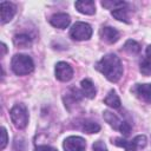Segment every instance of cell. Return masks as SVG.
Instances as JSON below:
<instances>
[{
    "label": "cell",
    "mask_w": 151,
    "mask_h": 151,
    "mask_svg": "<svg viewBox=\"0 0 151 151\" xmlns=\"http://www.w3.org/2000/svg\"><path fill=\"white\" fill-rule=\"evenodd\" d=\"M13 42L17 47H20V48H26V47H29L31 46V38L27 35V34H17L14 38H13Z\"/></svg>",
    "instance_id": "9a60e30c"
},
{
    "label": "cell",
    "mask_w": 151,
    "mask_h": 151,
    "mask_svg": "<svg viewBox=\"0 0 151 151\" xmlns=\"http://www.w3.org/2000/svg\"><path fill=\"white\" fill-rule=\"evenodd\" d=\"M124 50L129 54L134 55V54H138L140 52V45L134 40H127L125 42V45H124Z\"/></svg>",
    "instance_id": "d6986e66"
},
{
    "label": "cell",
    "mask_w": 151,
    "mask_h": 151,
    "mask_svg": "<svg viewBox=\"0 0 151 151\" xmlns=\"http://www.w3.org/2000/svg\"><path fill=\"white\" fill-rule=\"evenodd\" d=\"M104 101H105L106 105H109L110 107H113V109H118L120 106V99H119V97L117 96V93L113 90H111L109 92V94L106 96Z\"/></svg>",
    "instance_id": "2e32d148"
},
{
    "label": "cell",
    "mask_w": 151,
    "mask_h": 151,
    "mask_svg": "<svg viewBox=\"0 0 151 151\" xmlns=\"http://www.w3.org/2000/svg\"><path fill=\"white\" fill-rule=\"evenodd\" d=\"M55 77L60 81H68L73 77V70L68 64L60 61L55 65Z\"/></svg>",
    "instance_id": "8992f818"
},
{
    "label": "cell",
    "mask_w": 151,
    "mask_h": 151,
    "mask_svg": "<svg viewBox=\"0 0 151 151\" xmlns=\"http://www.w3.org/2000/svg\"><path fill=\"white\" fill-rule=\"evenodd\" d=\"M64 150L65 151H85L86 143L81 137L71 136L64 140Z\"/></svg>",
    "instance_id": "5b68a950"
},
{
    "label": "cell",
    "mask_w": 151,
    "mask_h": 151,
    "mask_svg": "<svg viewBox=\"0 0 151 151\" xmlns=\"http://www.w3.org/2000/svg\"><path fill=\"white\" fill-rule=\"evenodd\" d=\"M7 144V131L5 127H1V143H0V149H5Z\"/></svg>",
    "instance_id": "484cf974"
},
{
    "label": "cell",
    "mask_w": 151,
    "mask_h": 151,
    "mask_svg": "<svg viewBox=\"0 0 151 151\" xmlns=\"http://www.w3.org/2000/svg\"><path fill=\"white\" fill-rule=\"evenodd\" d=\"M146 58H149L151 60V45L147 46V48H146Z\"/></svg>",
    "instance_id": "83f0119b"
},
{
    "label": "cell",
    "mask_w": 151,
    "mask_h": 151,
    "mask_svg": "<svg viewBox=\"0 0 151 151\" xmlns=\"http://www.w3.org/2000/svg\"><path fill=\"white\" fill-rule=\"evenodd\" d=\"M11 66L12 70L15 74L18 76H25L28 74L33 71L34 68V64L33 60L31 59V57L25 55V54H15L12 58L11 61Z\"/></svg>",
    "instance_id": "7a4b0ae2"
},
{
    "label": "cell",
    "mask_w": 151,
    "mask_h": 151,
    "mask_svg": "<svg viewBox=\"0 0 151 151\" xmlns=\"http://www.w3.org/2000/svg\"><path fill=\"white\" fill-rule=\"evenodd\" d=\"M34 151H58V150L52 146H48V145H40V146L35 147Z\"/></svg>",
    "instance_id": "4316f807"
},
{
    "label": "cell",
    "mask_w": 151,
    "mask_h": 151,
    "mask_svg": "<svg viewBox=\"0 0 151 151\" xmlns=\"http://www.w3.org/2000/svg\"><path fill=\"white\" fill-rule=\"evenodd\" d=\"M132 142L134 143V145H136L137 147H144V146L146 145V137L140 134V136H137V137H134Z\"/></svg>",
    "instance_id": "603a6c76"
},
{
    "label": "cell",
    "mask_w": 151,
    "mask_h": 151,
    "mask_svg": "<svg viewBox=\"0 0 151 151\" xmlns=\"http://www.w3.org/2000/svg\"><path fill=\"white\" fill-rule=\"evenodd\" d=\"M74 6L83 14L91 15V14H94L96 12V4L94 1H91V0L90 1H76Z\"/></svg>",
    "instance_id": "8fae6325"
},
{
    "label": "cell",
    "mask_w": 151,
    "mask_h": 151,
    "mask_svg": "<svg viewBox=\"0 0 151 151\" xmlns=\"http://www.w3.org/2000/svg\"><path fill=\"white\" fill-rule=\"evenodd\" d=\"M101 6L107 8V9H118V8H122L124 6H126V2L125 1H112V0H105V1H101Z\"/></svg>",
    "instance_id": "44dd1931"
},
{
    "label": "cell",
    "mask_w": 151,
    "mask_h": 151,
    "mask_svg": "<svg viewBox=\"0 0 151 151\" xmlns=\"http://www.w3.org/2000/svg\"><path fill=\"white\" fill-rule=\"evenodd\" d=\"M140 72L144 76H151V60L149 58H144L140 63Z\"/></svg>",
    "instance_id": "7402d4cb"
},
{
    "label": "cell",
    "mask_w": 151,
    "mask_h": 151,
    "mask_svg": "<svg viewBox=\"0 0 151 151\" xmlns=\"http://www.w3.org/2000/svg\"><path fill=\"white\" fill-rule=\"evenodd\" d=\"M103 117H104V119H105L113 129L119 130V127H120V125H122L123 122H122L114 113H112V112H110V111H104Z\"/></svg>",
    "instance_id": "5bb4252c"
},
{
    "label": "cell",
    "mask_w": 151,
    "mask_h": 151,
    "mask_svg": "<svg viewBox=\"0 0 151 151\" xmlns=\"http://www.w3.org/2000/svg\"><path fill=\"white\" fill-rule=\"evenodd\" d=\"M81 99V92L79 91V90H77V88H74V87H72L68 92H67V94H66V97H65V105H71V104H76L77 101H79Z\"/></svg>",
    "instance_id": "4fadbf2b"
},
{
    "label": "cell",
    "mask_w": 151,
    "mask_h": 151,
    "mask_svg": "<svg viewBox=\"0 0 151 151\" xmlns=\"http://www.w3.org/2000/svg\"><path fill=\"white\" fill-rule=\"evenodd\" d=\"M92 149H93V151H107V149H106L104 142H101V140H97V142H94Z\"/></svg>",
    "instance_id": "cb8c5ba5"
},
{
    "label": "cell",
    "mask_w": 151,
    "mask_h": 151,
    "mask_svg": "<svg viewBox=\"0 0 151 151\" xmlns=\"http://www.w3.org/2000/svg\"><path fill=\"white\" fill-rule=\"evenodd\" d=\"M100 38L107 44H113L119 39V32L113 27L106 26L100 29Z\"/></svg>",
    "instance_id": "30bf717a"
},
{
    "label": "cell",
    "mask_w": 151,
    "mask_h": 151,
    "mask_svg": "<svg viewBox=\"0 0 151 151\" xmlns=\"http://www.w3.org/2000/svg\"><path fill=\"white\" fill-rule=\"evenodd\" d=\"M81 91H83V94L90 99L94 98L96 96V86L93 85V83L90 80V79H84L81 80Z\"/></svg>",
    "instance_id": "7c38bea8"
},
{
    "label": "cell",
    "mask_w": 151,
    "mask_h": 151,
    "mask_svg": "<svg viewBox=\"0 0 151 151\" xmlns=\"http://www.w3.org/2000/svg\"><path fill=\"white\" fill-rule=\"evenodd\" d=\"M17 7L14 4L8 1H2L0 4V12H1V24H6L11 21L15 14Z\"/></svg>",
    "instance_id": "52a82bcc"
},
{
    "label": "cell",
    "mask_w": 151,
    "mask_h": 151,
    "mask_svg": "<svg viewBox=\"0 0 151 151\" xmlns=\"http://www.w3.org/2000/svg\"><path fill=\"white\" fill-rule=\"evenodd\" d=\"M113 143L116 145H118V146L124 147L126 151H137V146L134 145V143L132 140L131 142H127V140H125L123 138H116Z\"/></svg>",
    "instance_id": "ffe728a7"
},
{
    "label": "cell",
    "mask_w": 151,
    "mask_h": 151,
    "mask_svg": "<svg viewBox=\"0 0 151 151\" xmlns=\"http://www.w3.org/2000/svg\"><path fill=\"white\" fill-rule=\"evenodd\" d=\"M70 35L74 40H87L92 35V27L86 22H76L70 31Z\"/></svg>",
    "instance_id": "277c9868"
},
{
    "label": "cell",
    "mask_w": 151,
    "mask_h": 151,
    "mask_svg": "<svg viewBox=\"0 0 151 151\" xmlns=\"http://www.w3.org/2000/svg\"><path fill=\"white\" fill-rule=\"evenodd\" d=\"M50 22L52 26H54L57 28H66L70 25L71 19H70V15L66 13H58V14H54L51 17Z\"/></svg>",
    "instance_id": "9c48e42d"
},
{
    "label": "cell",
    "mask_w": 151,
    "mask_h": 151,
    "mask_svg": "<svg viewBox=\"0 0 151 151\" xmlns=\"http://www.w3.org/2000/svg\"><path fill=\"white\" fill-rule=\"evenodd\" d=\"M112 15L120 20V21H124V22H129V12H127V5L122 7V8H118V9H114L112 11Z\"/></svg>",
    "instance_id": "ac0fdd59"
},
{
    "label": "cell",
    "mask_w": 151,
    "mask_h": 151,
    "mask_svg": "<svg viewBox=\"0 0 151 151\" xmlns=\"http://www.w3.org/2000/svg\"><path fill=\"white\" fill-rule=\"evenodd\" d=\"M96 67L110 81H113V83L118 81L123 74V65L120 63V59L113 53H109V54L104 55L97 63Z\"/></svg>",
    "instance_id": "6da1fadb"
},
{
    "label": "cell",
    "mask_w": 151,
    "mask_h": 151,
    "mask_svg": "<svg viewBox=\"0 0 151 151\" xmlns=\"http://www.w3.org/2000/svg\"><path fill=\"white\" fill-rule=\"evenodd\" d=\"M81 129L86 133H97L100 130V125L96 122H92V120H84Z\"/></svg>",
    "instance_id": "e0dca14e"
},
{
    "label": "cell",
    "mask_w": 151,
    "mask_h": 151,
    "mask_svg": "<svg viewBox=\"0 0 151 151\" xmlns=\"http://www.w3.org/2000/svg\"><path fill=\"white\" fill-rule=\"evenodd\" d=\"M119 131H120L123 134L127 136V134L130 133V131H131V126H130V124H129L127 122H123L122 125H120V127H119Z\"/></svg>",
    "instance_id": "d4e9b609"
},
{
    "label": "cell",
    "mask_w": 151,
    "mask_h": 151,
    "mask_svg": "<svg viewBox=\"0 0 151 151\" xmlns=\"http://www.w3.org/2000/svg\"><path fill=\"white\" fill-rule=\"evenodd\" d=\"M9 114H11L12 123L14 124L15 127H18V129L26 127V125L28 123V112L24 104H15L11 109Z\"/></svg>",
    "instance_id": "3957f363"
},
{
    "label": "cell",
    "mask_w": 151,
    "mask_h": 151,
    "mask_svg": "<svg viewBox=\"0 0 151 151\" xmlns=\"http://www.w3.org/2000/svg\"><path fill=\"white\" fill-rule=\"evenodd\" d=\"M1 48H2V55H4V54L6 53V51H7V48H6V45H5L4 42L1 44Z\"/></svg>",
    "instance_id": "f1b7e54d"
},
{
    "label": "cell",
    "mask_w": 151,
    "mask_h": 151,
    "mask_svg": "<svg viewBox=\"0 0 151 151\" xmlns=\"http://www.w3.org/2000/svg\"><path fill=\"white\" fill-rule=\"evenodd\" d=\"M132 91L139 99L151 103V84H137Z\"/></svg>",
    "instance_id": "ba28073f"
}]
</instances>
